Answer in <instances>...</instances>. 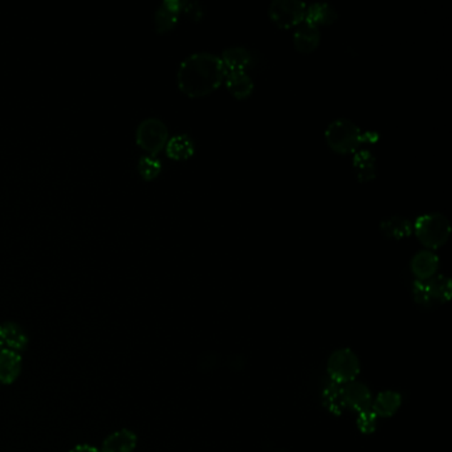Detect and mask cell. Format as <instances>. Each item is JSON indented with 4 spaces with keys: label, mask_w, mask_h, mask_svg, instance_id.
<instances>
[{
    "label": "cell",
    "mask_w": 452,
    "mask_h": 452,
    "mask_svg": "<svg viewBox=\"0 0 452 452\" xmlns=\"http://www.w3.org/2000/svg\"><path fill=\"white\" fill-rule=\"evenodd\" d=\"M227 69L222 58L208 52L192 53L178 68L179 89L189 97H203L223 83Z\"/></svg>",
    "instance_id": "6da1fadb"
},
{
    "label": "cell",
    "mask_w": 452,
    "mask_h": 452,
    "mask_svg": "<svg viewBox=\"0 0 452 452\" xmlns=\"http://www.w3.org/2000/svg\"><path fill=\"white\" fill-rule=\"evenodd\" d=\"M325 140L332 150L339 154L357 153L358 149L368 142L377 141L376 133L362 130L358 125L346 118L334 120L325 130Z\"/></svg>",
    "instance_id": "7a4b0ae2"
},
{
    "label": "cell",
    "mask_w": 452,
    "mask_h": 452,
    "mask_svg": "<svg viewBox=\"0 0 452 452\" xmlns=\"http://www.w3.org/2000/svg\"><path fill=\"white\" fill-rule=\"evenodd\" d=\"M414 231L421 243L427 248H439L447 243L451 235L448 219L439 214H423L415 220Z\"/></svg>",
    "instance_id": "3957f363"
},
{
    "label": "cell",
    "mask_w": 452,
    "mask_h": 452,
    "mask_svg": "<svg viewBox=\"0 0 452 452\" xmlns=\"http://www.w3.org/2000/svg\"><path fill=\"white\" fill-rule=\"evenodd\" d=\"M413 294L415 302L422 305L448 302L451 297V280L444 274H435L427 280H416Z\"/></svg>",
    "instance_id": "277c9868"
},
{
    "label": "cell",
    "mask_w": 452,
    "mask_h": 452,
    "mask_svg": "<svg viewBox=\"0 0 452 452\" xmlns=\"http://www.w3.org/2000/svg\"><path fill=\"white\" fill-rule=\"evenodd\" d=\"M169 141L166 125L160 118H146L137 129V143L150 155L158 154Z\"/></svg>",
    "instance_id": "5b68a950"
},
{
    "label": "cell",
    "mask_w": 452,
    "mask_h": 452,
    "mask_svg": "<svg viewBox=\"0 0 452 452\" xmlns=\"http://www.w3.org/2000/svg\"><path fill=\"white\" fill-rule=\"evenodd\" d=\"M359 370V359L350 349H339L330 356L328 361V373L332 381L337 384L356 381Z\"/></svg>",
    "instance_id": "8992f818"
},
{
    "label": "cell",
    "mask_w": 452,
    "mask_h": 452,
    "mask_svg": "<svg viewBox=\"0 0 452 452\" xmlns=\"http://www.w3.org/2000/svg\"><path fill=\"white\" fill-rule=\"evenodd\" d=\"M307 4L300 0H274L269 4L268 15L280 29L299 26L305 19Z\"/></svg>",
    "instance_id": "52a82bcc"
},
{
    "label": "cell",
    "mask_w": 452,
    "mask_h": 452,
    "mask_svg": "<svg viewBox=\"0 0 452 452\" xmlns=\"http://www.w3.org/2000/svg\"><path fill=\"white\" fill-rule=\"evenodd\" d=\"M342 401L345 407H349L358 413L368 411L371 409L373 404L371 393L368 387L356 381L342 384Z\"/></svg>",
    "instance_id": "ba28073f"
},
{
    "label": "cell",
    "mask_w": 452,
    "mask_h": 452,
    "mask_svg": "<svg viewBox=\"0 0 452 452\" xmlns=\"http://www.w3.org/2000/svg\"><path fill=\"white\" fill-rule=\"evenodd\" d=\"M320 29L308 21H302L293 34V43L302 53H309L320 44Z\"/></svg>",
    "instance_id": "9c48e42d"
},
{
    "label": "cell",
    "mask_w": 452,
    "mask_h": 452,
    "mask_svg": "<svg viewBox=\"0 0 452 452\" xmlns=\"http://www.w3.org/2000/svg\"><path fill=\"white\" fill-rule=\"evenodd\" d=\"M410 267L416 280H427L436 274L439 268V257L433 251L423 250L414 255Z\"/></svg>",
    "instance_id": "30bf717a"
},
{
    "label": "cell",
    "mask_w": 452,
    "mask_h": 452,
    "mask_svg": "<svg viewBox=\"0 0 452 452\" xmlns=\"http://www.w3.org/2000/svg\"><path fill=\"white\" fill-rule=\"evenodd\" d=\"M182 12V1L165 0L155 12V29L160 34L169 32L178 23Z\"/></svg>",
    "instance_id": "8fae6325"
},
{
    "label": "cell",
    "mask_w": 452,
    "mask_h": 452,
    "mask_svg": "<svg viewBox=\"0 0 452 452\" xmlns=\"http://www.w3.org/2000/svg\"><path fill=\"white\" fill-rule=\"evenodd\" d=\"M21 371V357L19 353L3 349L0 350V382L10 385L15 382Z\"/></svg>",
    "instance_id": "7c38bea8"
},
{
    "label": "cell",
    "mask_w": 452,
    "mask_h": 452,
    "mask_svg": "<svg viewBox=\"0 0 452 452\" xmlns=\"http://www.w3.org/2000/svg\"><path fill=\"white\" fill-rule=\"evenodd\" d=\"M225 80H226L228 91L236 98H240V100L247 98L254 91V81L245 71L227 72Z\"/></svg>",
    "instance_id": "4fadbf2b"
},
{
    "label": "cell",
    "mask_w": 452,
    "mask_h": 452,
    "mask_svg": "<svg viewBox=\"0 0 452 452\" xmlns=\"http://www.w3.org/2000/svg\"><path fill=\"white\" fill-rule=\"evenodd\" d=\"M353 169L356 171L358 180L369 182L377 177V160L373 153L369 150H359L354 153Z\"/></svg>",
    "instance_id": "5bb4252c"
},
{
    "label": "cell",
    "mask_w": 452,
    "mask_h": 452,
    "mask_svg": "<svg viewBox=\"0 0 452 452\" xmlns=\"http://www.w3.org/2000/svg\"><path fill=\"white\" fill-rule=\"evenodd\" d=\"M137 446V436L130 430H120L105 439L101 452H133Z\"/></svg>",
    "instance_id": "9a60e30c"
},
{
    "label": "cell",
    "mask_w": 452,
    "mask_h": 452,
    "mask_svg": "<svg viewBox=\"0 0 452 452\" xmlns=\"http://www.w3.org/2000/svg\"><path fill=\"white\" fill-rule=\"evenodd\" d=\"M337 19V12L328 3H312L307 6L305 21L313 26H329Z\"/></svg>",
    "instance_id": "2e32d148"
},
{
    "label": "cell",
    "mask_w": 452,
    "mask_h": 452,
    "mask_svg": "<svg viewBox=\"0 0 452 452\" xmlns=\"http://www.w3.org/2000/svg\"><path fill=\"white\" fill-rule=\"evenodd\" d=\"M222 61L226 66L227 72L245 71L252 63L251 53L243 47H230L223 51Z\"/></svg>",
    "instance_id": "e0dca14e"
},
{
    "label": "cell",
    "mask_w": 452,
    "mask_h": 452,
    "mask_svg": "<svg viewBox=\"0 0 452 452\" xmlns=\"http://www.w3.org/2000/svg\"><path fill=\"white\" fill-rule=\"evenodd\" d=\"M381 231L384 232V235L394 239V240H401L405 239L407 236L411 235L413 232V226L410 223V220H407L404 217H390L381 222Z\"/></svg>",
    "instance_id": "ac0fdd59"
},
{
    "label": "cell",
    "mask_w": 452,
    "mask_h": 452,
    "mask_svg": "<svg viewBox=\"0 0 452 452\" xmlns=\"http://www.w3.org/2000/svg\"><path fill=\"white\" fill-rule=\"evenodd\" d=\"M402 402L401 394L396 391H382L371 404V411L377 416L389 418L396 413Z\"/></svg>",
    "instance_id": "d6986e66"
},
{
    "label": "cell",
    "mask_w": 452,
    "mask_h": 452,
    "mask_svg": "<svg viewBox=\"0 0 452 452\" xmlns=\"http://www.w3.org/2000/svg\"><path fill=\"white\" fill-rule=\"evenodd\" d=\"M3 328V336H4V344L9 349L19 353L21 350L27 348L29 345V336L26 330L23 329L16 322H6L1 325Z\"/></svg>",
    "instance_id": "ffe728a7"
},
{
    "label": "cell",
    "mask_w": 452,
    "mask_h": 452,
    "mask_svg": "<svg viewBox=\"0 0 452 452\" xmlns=\"http://www.w3.org/2000/svg\"><path fill=\"white\" fill-rule=\"evenodd\" d=\"M166 151L173 160H188L194 153V143L189 135L179 134L168 141Z\"/></svg>",
    "instance_id": "44dd1931"
},
{
    "label": "cell",
    "mask_w": 452,
    "mask_h": 452,
    "mask_svg": "<svg viewBox=\"0 0 452 452\" xmlns=\"http://www.w3.org/2000/svg\"><path fill=\"white\" fill-rule=\"evenodd\" d=\"M324 404L333 414H341L344 410L342 401V384L332 382L324 390Z\"/></svg>",
    "instance_id": "7402d4cb"
},
{
    "label": "cell",
    "mask_w": 452,
    "mask_h": 452,
    "mask_svg": "<svg viewBox=\"0 0 452 452\" xmlns=\"http://www.w3.org/2000/svg\"><path fill=\"white\" fill-rule=\"evenodd\" d=\"M160 169H162V165H160V160L154 158L153 155L143 157L138 163V170H140L142 177L148 180L155 178L160 174Z\"/></svg>",
    "instance_id": "603a6c76"
},
{
    "label": "cell",
    "mask_w": 452,
    "mask_h": 452,
    "mask_svg": "<svg viewBox=\"0 0 452 452\" xmlns=\"http://www.w3.org/2000/svg\"><path fill=\"white\" fill-rule=\"evenodd\" d=\"M358 427L362 433H370L376 430V423H377V415L371 411V409L368 411H362L359 413V418L357 421Z\"/></svg>",
    "instance_id": "cb8c5ba5"
},
{
    "label": "cell",
    "mask_w": 452,
    "mask_h": 452,
    "mask_svg": "<svg viewBox=\"0 0 452 452\" xmlns=\"http://www.w3.org/2000/svg\"><path fill=\"white\" fill-rule=\"evenodd\" d=\"M182 12L189 15L191 19L199 20L203 15V9L198 1H182Z\"/></svg>",
    "instance_id": "d4e9b609"
},
{
    "label": "cell",
    "mask_w": 452,
    "mask_h": 452,
    "mask_svg": "<svg viewBox=\"0 0 452 452\" xmlns=\"http://www.w3.org/2000/svg\"><path fill=\"white\" fill-rule=\"evenodd\" d=\"M71 452H101L98 451L93 446H89V444H78L76 446L75 448H72Z\"/></svg>",
    "instance_id": "484cf974"
},
{
    "label": "cell",
    "mask_w": 452,
    "mask_h": 452,
    "mask_svg": "<svg viewBox=\"0 0 452 452\" xmlns=\"http://www.w3.org/2000/svg\"><path fill=\"white\" fill-rule=\"evenodd\" d=\"M4 345V336H3V328L0 325V348Z\"/></svg>",
    "instance_id": "4316f807"
}]
</instances>
